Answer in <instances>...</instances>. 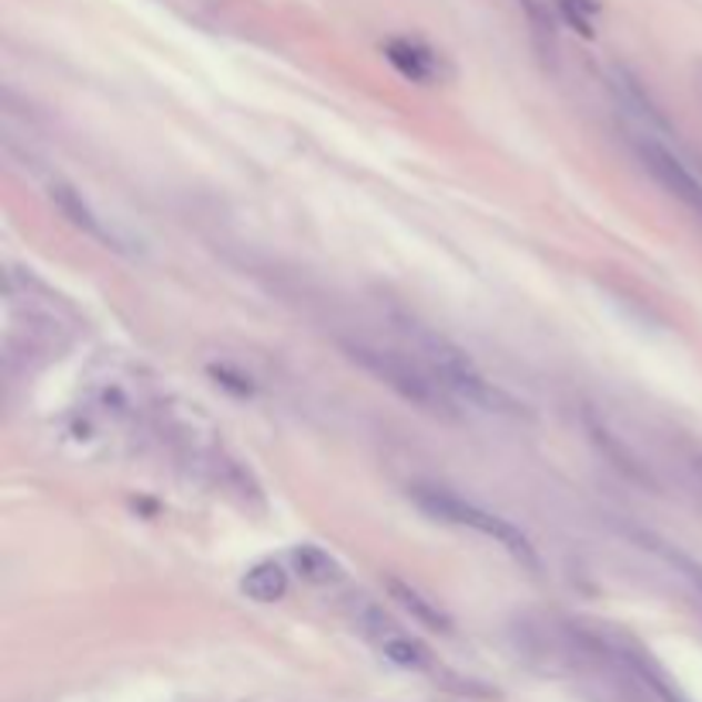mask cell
<instances>
[{
  "mask_svg": "<svg viewBox=\"0 0 702 702\" xmlns=\"http://www.w3.org/2000/svg\"><path fill=\"white\" fill-rule=\"evenodd\" d=\"M562 11H566L582 31H590V28H587V18L597 14V4H593V0H562Z\"/></svg>",
  "mask_w": 702,
  "mask_h": 702,
  "instance_id": "13",
  "label": "cell"
},
{
  "mask_svg": "<svg viewBox=\"0 0 702 702\" xmlns=\"http://www.w3.org/2000/svg\"><path fill=\"white\" fill-rule=\"evenodd\" d=\"M408 497L428 518H436L442 525H456V528H470V531L490 538L494 545H500V549L511 559H518L521 566L538 569V556H535L531 538L507 518L487 511V507H480L474 500H462L459 494L436 487V484H415V487H408Z\"/></svg>",
  "mask_w": 702,
  "mask_h": 702,
  "instance_id": "1",
  "label": "cell"
},
{
  "mask_svg": "<svg viewBox=\"0 0 702 702\" xmlns=\"http://www.w3.org/2000/svg\"><path fill=\"white\" fill-rule=\"evenodd\" d=\"M384 55L395 62L398 72H405L408 80L418 83H433L439 75V59L433 49H425L421 42H411V38H395V42L384 45Z\"/></svg>",
  "mask_w": 702,
  "mask_h": 702,
  "instance_id": "7",
  "label": "cell"
},
{
  "mask_svg": "<svg viewBox=\"0 0 702 702\" xmlns=\"http://www.w3.org/2000/svg\"><path fill=\"white\" fill-rule=\"evenodd\" d=\"M377 648L384 651L387 661H395V665H401V669H425L428 665V651L401 631H391L387 638H380Z\"/></svg>",
  "mask_w": 702,
  "mask_h": 702,
  "instance_id": "11",
  "label": "cell"
},
{
  "mask_svg": "<svg viewBox=\"0 0 702 702\" xmlns=\"http://www.w3.org/2000/svg\"><path fill=\"white\" fill-rule=\"evenodd\" d=\"M346 357L357 367H364L370 377H377L380 384H387L391 391H398L401 398L428 408V411H446L449 408V391L439 384V377L415 364L411 357L398 354V349L387 346H374V343H346Z\"/></svg>",
  "mask_w": 702,
  "mask_h": 702,
  "instance_id": "3",
  "label": "cell"
},
{
  "mask_svg": "<svg viewBox=\"0 0 702 702\" xmlns=\"http://www.w3.org/2000/svg\"><path fill=\"white\" fill-rule=\"evenodd\" d=\"M387 590H391V597H395L408 613H415V617H418L421 623H428L433 631H449V617H446L433 600H425L415 587H408V582L391 579V582H387Z\"/></svg>",
  "mask_w": 702,
  "mask_h": 702,
  "instance_id": "10",
  "label": "cell"
},
{
  "mask_svg": "<svg viewBox=\"0 0 702 702\" xmlns=\"http://www.w3.org/2000/svg\"><path fill=\"white\" fill-rule=\"evenodd\" d=\"M418 339V349L425 354V364L439 377V384L449 391V398H462L466 405L484 408V411H518V405L507 398L500 387H494L474 364L470 357L456 349L449 339L425 333V329H408Z\"/></svg>",
  "mask_w": 702,
  "mask_h": 702,
  "instance_id": "2",
  "label": "cell"
},
{
  "mask_svg": "<svg viewBox=\"0 0 702 702\" xmlns=\"http://www.w3.org/2000/svg\"><path fill=\"white\" fill-rule=\"evenodd\" d=\"M638 159H641V165L648 169V175L661 189H669L675 200L702 210V179L682 159H675V154L661 144L658 138H641L638 141Z\"/></svg>",
  "mask_w": 702,
  "mask_h": 702,
  "instance_id": "4",
  "label": "cell"
},
{
  "mask_svg": "<svg viewBox=\"0 0 702 702\" xmlns=\"http://www.w3.org/2000/svg\"><path fill=\"white\" fill-rule=\"evenodd\" d=\"M292 562H295V572L305 582H316V587H329V582L343 579L339 562L326 549H319V545H298V549H292Z\"/></svg>",
  "mask_w": 702,
  "mask_h": 702,
  "instance_id": "9",
  "label": "cell"
},
{
  "mask_svg": "<svg viewBox=\"0 0 702 702\" xmlns=\"http://www.w3.org/2000/svg\"><path fill=\"white\" fill-rule=\"evenodd\" d=\"M241 590L254 603H278L288 593V572H285L282 562H271V559L267 562H257V566H251L244 572Z\"/></svg>",
  "mask_w": 702,
  "mask_h": 702,
  "instance_id": "8",
  "label": "cell"
},
{
  "mask_svg": "<svg viewBox=\"0 0 702 702\" xmlns=\"http://www.w3.org/2000/svg\"><path fill=\"white\" fill-rule=\"evenodd\" d=\"M610 90H613V96H617V103L628 110L634 121H641V124H648V128H654V131H661V134H669V121L665 116H661V110L654 106V100L648 96V90L638 83V75L634 72H628V69H613L610 72Z\"/></svg>",
  "mask_w": 702,
  "mask_h": 702,
  "instance_id": "6",
  "label": "cell"
},
{
  "mask_svg": "<svg viewBox=\"0 0 702 702\" xmlns=\"http://www.w3.org/2000/svg\"><path fill=\"white\" fill-rule=\"evenodd\" d=\"M52 203H55V210L75 226V230H83L87 237H93V241H100L103 247H124L121 244V237H116V233L103 223V216H96L93 213V206L80 196V192H75L72 185H65V182H55L52 185Z\"/></svg>",
  "mask_w": 702,
  "mask_h": 702,
  "instance_id": "5",
  "label": "cell"
},
{
  "mask_svg": "<svg viewBox=\"0 0 702 702\" xmlns=\"http://www.w3.org/2000/svg\"><path fill=\"white\" fill-rule=\"evenodd\" d=\"M587 425H590V436H593V442H597V446H600V449H603V452H607V456H610V459L620 466L623 474H628V477H634V480H644V470L638 466V459H634L628 449H623V446L613 439V433H607V428H603V425H597L593 418H590Z\"/></svg>",
  "mask_w": 702,
  "mask_h": 702,
  "instance_id": "12",
  "label": "cell"
}]
</instances>
